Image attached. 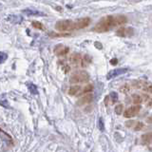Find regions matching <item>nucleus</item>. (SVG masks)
Returning <instances> with one entry per match:
<instances>
[{
    "label": "nucleus",
    "instance_id": "obj_14",
    "mask_svg": "<svg viewBox=\"0 0 152 152\" xmlns=\"http://www.w3.org/2000/svg\"><path fill=\"white\" fill-rule=\"evenodd\" d=\"M27 87L28 88V90H30V92L33 95H36L38 93V89L36 88V86L34 84H32V83H28L27 84Z\"/></svg>",
    "mask_w": 152,
    "mask_h": 152
},
{
    "label": "nucleus",
    "instance_id": "obj_4",
    "mask_svg": "<svg viewBox=\"0 0 152 152\" xmlns=\"http://www.w3.org/2000/svg\"><path fill=\"white\" fill-rule=\"evenodd\" d=\"M141 109H142L141 104H134V106H131L129 107H127L125 110V112H124V117L128 118V119L135 117L138 115V113L141 111Z\"/></svg>",
    "mask_w": 152,
    "mask_h": 152
},
{
    "label": "nucleus",
    "instance_id": "obj_16",
    "mask_svg": "<svg viewBox=\"0 0 152 152\" xmlns=\"http://www.w3.org/2000/svg\"><path fill=\"white\" fill-rule=\"evenodd\" d=\"M9 20H11L14 24H18V23H20L22 21V17L18 16V15H10Z\"/></svg>",
    "mask_w": 152,
    "mask_h": 152
},
{
    "label": "nucleus",
    "instance_id": "obj_17",
    "mask_svg": "<svg viewBox=\"0 0 152 152\" xmlns=\"http://www.w3.org/2000/svg\"><path fill=\"white\" fill-rule=\"evenodd\" d=\"M123 110H124V104H119L117 106L114 107V111L117 114V115H121L123 113Z\"/></svg>",
    "mask_w": 152,
    "mask_h": 152
},
{
    "label": "nucleus",
    "instance_id": "obj_7",
    "mask_svg": "<svg viewBox=\"0 0 152 152\" xmlns=\"http://www.w3.org/2000/svg\"><path fill=\"white\" fill-rule=\"evenodd\" d=\"M141 144L142 145H148L152 144V132L145 133L141 137Z\"/></svg>",
    "mask_w": 152,
    "mask_h": 152
},
{
    "label": "nucleus",
    "instance_id": "obj_28",
    "mask_svg": "<svg viewBox=\"0 0 152 152\" xmlns=\"http://www.w3.org/2000/svg\"><path fill=\"white\" fill-rule=\"evenodd\" d=\"M146 122L148 123V124H152V116H150V117H148L146 119Z\"/></svg>",
    "mask_w": 152,
    "mask_h": 152
},
{
    "label": "nucleus",
    "instance_id": "obj_11",
    "mask_svg": "<svg viewBox=\"0 0 152 152\" xmlns=\"http://www.w3.org/2000/svg\"><path fill=\"white\" fill-rule=\"evenodd\" d=\"M81 88L80 86H77V85H73L71 86L69 89V95H79L80 93V90H81Z\"/></svg>",
    "mask_w": 152,
    "mask_h": 152
},
{
    "label": "nucleus",
    "instance_id": "obj_22",
    "mask_svg": "<svg viewBox=\"0 0 152 152\" xmlns=\"http://www.w3.org/2000/svg\"><path fill=\"white\" fill-rule=\"evenodd\" d=\"M98 127H99V129L101 130V131H104V121H103V119H102V118H100V119H99Z\"/></svg>",
    "mask_w": 152,
    "mask_h": 152
},
{
    "label": "nucleus",
    "instance_id": "obj_27",
    "mask_svg": "<svg viewBox=\"0 0 152 152\" xmlns=\"http://www.w3.org/2000/svg\"><path fill=\"white\" fill-rule=\"evenodd\" d=\"M94 45L96 46V48H98V49H100V50L102 49V44H101V43H98V42H96Z\"/></svg>",
    "mask_w": 152,
    "mask_h": 152
},
{
    "label": "nucleus",
    "instance_id": "obj_3",
    "mask_svg": "<svg viewBox=\"0 0 152 152\" xmlns=\"http://www.w3.org/2000/svg\"><path fill=\"white\" fill-rule=\"evenodd\" d=\"M89 80V74L86 70H78L74 72L69 79V83L72 85H78L87 83Z\"/></svg>",
    "mask_w": 152,
    "mask_h": 152
},
{
    "label": "nucleus",
    "instance_id": "obj_25",
    "mask_svg": "<svg viewBox=\"0 0 152 152\" xmlns=\"http://www.w3.org/2000/svg\"><path fill=\"white\" fill-rule=\"evenodd\" d=\"M146 92H148V93H151L152 94V85H148L147 87H145V88H144Z\"/></svg>",
    "mask_w": 152,
    "mask_h": 152
},
{
    "label": "nucleus",
    "instance_id": "obj_10",
    "mask_svg": "<svg viewBox=\"0 0 152 152\" xmlns=\"http://www.w3.org/2000/svg\"><path fill=\"white\" fill-rule=\"evenodd\" d=\"M93 98V95L88 92V93H86V95L84 97H82L78 102V104H80V106H82V104H88L91 102V100Z\"/></svg>",
    "mask_w": 152,
    "mask_h": 152
},
{
    "label": "nucleus",
    "instance_id": "obj_18",
    "mask_svg": "<svg viewBox=\"0 0 152 152\" xmlns=\"http://www.w3.org/2000/svg\"><path fill=\"white\" fill-rule=\"evenodd\" d=\"M120 91H121L122 93H125V94L128 93V92L130 91V86H129V85H127V84L123 85L122 87L120 88Z\"/></svg>",
    "mask_w": 152,
    "mask_h": 152
},
{
    "label": "nucleus",
    "instance_id": "obj_15",
    "mask_svg": "<svg viewBox=\"0 0 152 152\" xmlns=\"http://www.w3.org/2000/svg\"><path fill=\"white\" fill-rule=\"evenodd\" d=\"M132 100H133V103L135 104H140L142 101H144V99L139 94H133L132 95Z\"/></svg>",
    "mask_w": 152,
    "mask_h": 152
},
{
    "label": "nucleus",
    "instance_id": "obj_20",
    "mask_svg": "<svg viewBox=\"0 0 152 152\" xmlns=\"http://www.w3.org/2000/svg\"><path fill=\"white\" fill-rule=\"evenodd\" d=\"M135 124H136L135 126H134V130H135V131H140V130H142V128H144V126H145L144 123H142V122H137V123H135Z\"/></svg>",
    "mask_w": 152,
    "mask_h": 152
},
{
    "label": "nucleus",
    "instance_id": "obj_6",
    "mask_svg": "<svg viewBox=\"0 0 152 152\" xmlns=\"http://www.w3.org/2000/svg\"><path fill=\"white\" fill-rule=\"evenodd\" d=\"M128 71L127 68H121V69H112L110 70L109 72L107 74V80H110L117 77L119 75H122V74H125Z\"/></svg>",
    "mask_w": 152,
    "mask_h": 152
},
{
    "label": "nucleus",
    "instance_id": "obj_23",
    "mask_svg": "<svg viewBox=\"0 0 152 152\" xmlns=\"http://www.w3.org/2000/svg\"><path fill=\"white\" fill-rule=\"evenodd\" d=\"M31 25L34 28H39V30H42V28H43V25L40 22H38V21H32Z\"/></svg>",
    "mask_w": 152,
    "mask_h": 152
},
{
    "label": "nucleus",
    "instance_id": "obj_26",
    "mask_svg": "<svg viewBox=\"0 0 152 152\" xmlns=\"http://www.w3.org/2000/svg\"><path fill=\"white\" fill-rule=\"evenodd\" d=\"M110 64H111L112 66H115V65H117V64H118V59H116V58H113V59H111V60H110Z\"/></svg>",
    "mask_w": 152,
    "mask_h": 152
},
{
    "label": "nucleus",
    "instance_id": "obj_9",
    "mask_svg": "<svg viewBox=\"0 0 152 152\" xmlns=\"http://www.w3.org/2000/svg\"><path fill=\"white\" fill-rule=\"evenodd\" d=\"M23 13L27 14L28 16H32V15H36V16H45L46 14L42 12L39 11H34V10H31V9H26L23 11Z\"/></svg>",
    "mask_w": 152,
    "mask_h": 152
},
{
    "label": "nucleus",
    "instance_id": "obj_1",
    "mask_svg": "<svg viewBox=\"0 0 152 152\" xmlns=\"http://www.w3.org/2000/svg\"><path fill=\"white\" fill-rule=\"evenodd\" d=\"M126 22H127L126 16L122 15V14L107 15V16L103 17L102 19H100L98 23L94 26L93 31L99 33L107 32L112 30L113 28L124 25V24H126Z\"/></svg>",
    "mask_w": 152,
    "mask_h": 152
},
{
    "label": "nucleus",
    "instance_id": "obj_8",
    "mask_svg": "<svg viewBox=\"0 0 152 152\" xmlns=\"http://www.w3.org/2000/svg\"><path fill=\"white\" fill-rule=\"evenodd\" d=\"M68 51H69V48L64 47L62 45H57L54 49V53L56 55H59V56L66 54L68 53Z\"/></svg>",
    "mask_w": 152,
    "mask_h": 152
},
{
    "label": "nucleus",
    "instance_id": "obj_24",
    "mask_svg": "<svg viewBox=\"0 0 152 152\" xmlns=\"http://www.w3.org/2000/svg\"><path fill=\"white\" fill-rule=\"evenodd\" d=\"M134 124H135V122L133 121V120L127 121V122H126V126L128 127V128H130V127H132L133 126H134Z\"/></svg>",
    "mask_w": 152,
    "mask_h": 152
},
{
    "label": "nucleus",
    "instance_id": "obj_21",
    "mask_svg": "<svg viewBox=\"0 0 152 152\" xmlns=\"http://www.w3.org/2000/svg\"><path fill=\"white\" fill-rule=\"evenodd\" d=\"M7 59H8V54L3 51H0V64L4 63Z\"/></svg>",
    "mask_w": 152,
    "mask_h": 152
},
{
    "label": "nucleus",
    "instance_id": "obj_13",
    "mask_svg": "<svg viewBox=\"0 0 152 152\" xmlns=\"http://www.w3.org/2000/svg\"><path fill=\"white\" fill-rule=\"evenodd\" d=\"M92 90H93V86H92V85H87V86H85V87H84L83 88H81L79 95H81V94H86V93H88V92H91Z\"/></svg>",
    "mask_w": 152,
    "mask_h": 152
},
{
    "label": "nucleus",
    "instance_id": "obj_19",
    "mask_svg": "<svg viewBox=\"0 0 152 152\" xmlns=\"http://www.w3.org/2000/svg\"><path fill=\"white\" fill-rule=\"evenodd\" d=\"M108 96H109V98L111 99V103H112V104H114L115 102L118 101V94H117V92H115V91H111L110 94H109Z\"/></svg>",
    "mask_w": 152,
    "mask_h": 152
},
{
    "label": "nucleus",
    "instance_id": "obj_12",
    "mask_svg": "<svg viewBox=\"0 0 152 152\" xmlns=\"http://www.w3.org/2000/svg\"><path fill=\"white\" fill-rule=\"evenodd\" d=\"M70 62L72 64H81V61H82V56L78 53H74L70 56L69 58Z\"/></svg>",
    "mask_w": 152,
    "mask_h": 152
},
{
    "label": "nucleus",
    "instance_id": "obj_2",
    "mask_svg": "<svg viewBox=\"0 0 152 152\" xmlns=\"http://www.w3.org/2000/svg\"><path fill=\"white\" fill-rule=\"evenodd\" d=\"M89 24H90V18H88V17L79 18V19H76V20L63 19V20L57 21L54 28L57 31L66 32V31L85 28H87Z\"/></svg>",
    "mask_w": 152,
    "mask_h": 152
},
{
    "label": "nucleus",
    "instance_id": "obj_5",
    "mask_svg": "<svg viewBox=\"0 0 152 152\" xmlns=\"http://www.w3.org/2000/svg\"><path fill=\"white\" fill-rule=\"evenodd\" d=\"M116 35L120 37H130L134 35V28L130 27H122L116 31Z\"/></svg>",
    "mask_w": 152,
    "mask_h": 152
},
{
    "label": "nucleus",
    "instance_id": "obj_30",
    "mask_svg": "<svg viewBox=\"0 0 152 152\" xmlns=\"http://www.w3.org/2000/svg\"><path fill=\"white\" fill-rule=\"evenodd\" d=\"M148 106H149V107H151V106H152V98L149 100V102H148Z\"/></svg>",
    "mask_w": 152,
    "mask_h": 152
},
{
    "label": "nucleus",
    "instance_id": "obj_29",
    "mask_svg": "<svg viewBox=\"0 0 152 152\" xmlns=\"http://www.w3.org/2000/svg\"><path fill=\"white\" fill-rule=\"evenodd\" d=\"M108 100H109V96H106V98H104V104H106V106H107Z\"/></svg>",
    "mask_w": 152,
    "mask_h": 152
}]
</instances>
